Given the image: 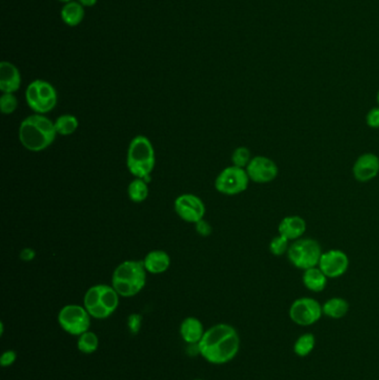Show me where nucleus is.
<instances>
[{
    "instance_id": "16",
    "label": "nucleus",
    "mask_w": 379,
    "mask_h": 380,
    "mask_svg": "<svg viewBox=\"0 0 379 380\" xmlns=\"http://www.w3.org/2000/svg\"><path fill=\"white\" fill-rule=\"evenodd\" d=\"M307 230V223L300 216H286L278 225V233L286 237L289 242L302 238Z\"/></svg>"
},
{
    "instance_id": "28",
    "label": "nucleus",
    "mask_w": 379,
    "mask_h": 380,
    "mask_svg": "<svg viewBox=\"0 0 379 380\" xmlns=\"http://www.w3.org/2000/svg\"><path fill=\"white\" fill-rule=\"evenodd\" d=\"M18 107V99L15 94H3L0 97V110L3 115H12Z\"/></svg>"
},
{
    "instance_id": "12",
    "label": "nucleus",
    "mask_w": 379,
    "mask_h": 380,
    "mask_svg": "<svg viewBox=\"0 0 379 380\" xmlns=\"http://www.w3.org/2000/svg\"><path fill=\"white\" fill-rule=\"evenodd\" d=\"M246 171L250 181L261 185L272 183L279 174L277 164L266 156L252 157L246 167Z\"/></svg>"
},
{
    "instance_id": "4",
    "label": "nucleus",
    "mask_w": 379,
    "mask_h": 380,
    "mask_svg": "<svg viewBox=\"0 0 379 380\" xmlns=\"http://www.w3.org/2000/svg\"><path fill=\"white\" fill-rule=\"evenodd\" d=\"M127 168L135 178L149 183L156 165L154 146L146 136L138 135L131 139L127 151Z\"/></svg>"
},
{
    "instance_id": "3",
    "label": "nucleus",
    "mask_w": 379,
    "mask_h": 380,
    "mask_svg": "<svg viewBox=\"0 0 379 380\" xmlns=\"http://www.w3.org/2000/svg\"><path fill=\"white\" fill-rule=\"evenodd\" d=\"M147 281V270L142 260H126L114 270L112 286L120 297L138 295Z\"/></svg>"
},
{
    "instance_id": "29",
    "label": "nucleus",
    "mask_w": 379,
    "mask_h": 380,
    "mask_svg": "<svg viewBox=\"0 0 379 380\" xmlns=\"http://www.w3.org/2000/svg\"><path fill=\"white\" fill-rule=\"evenodd\" d=\"M366 125L373 129L379 128V106L374 107L366 115Z\"/></svg>"
},
{
    "instance_id": "24",
    "label": "nucleus",
    "mask_w": 379,
    "mask_h": 380,
    "mask_svg": "<svg viewBox=\"0 0 379 380\" xmlns=\"http://www.w3.org/2000/svg\"><path fill=\"white\" fill-rule=\"evenodd\" d=\"M315 345H316V339L314 335L311 333H304L295 342L293 351L297 356L307 357L311 351H314Z\"/></svg>"
},
{
    "instance_id": "36",
    "label": "nucleus",
    "mask_w": 379,
    "mask_h": 380,
    "mask_svg": "<svg viewBox=\"0 0 379 380\" xmlns=\"http://www.w3.org/2000/svg\"><path fill=\"white\" fill-rule=\"evenodd\" d=\"M377 103H378V106H379V90H378V94H377Z\"/></svg>"
},
{
    "instance_id": "6",
    "label": "nucleus",
    "mask_w": 379,
    "mask_h": 380,
    "mask_svg": "<svg viewBox=\"0 0 379 380\" xmlns=\"http://www.w3.org/2000/svg\"><path fill=\"white\" fill-rule=\"evenodd\" d=\"M25 97L30 110L39 115L51 112L58 101L56 88L51 83L42 79L31 81L27 87Z\"/></svg>"
},
{
    "instance_id": "1",
    "label": "nucleus",
    "mask_w": 379,
    "mask_h": 380,
    "mask_svg": "<svg viewBox=\"0 0 379 380\" xmlns=\"http://www.w3.org/2000/svg\"><path fill=\"white\" fill-rule=\"evenodd\" d=\"M239 347L240 339L237 331L227 324L215 325L208 328L197 345L202 358L215 365H222L234 359Z\"/></svg>"
},
{
    "instance_id": "5",
    "label": "nucleus",
    "mask_w": 379,
    "mask_h": 380,
    "mask_svg": "<svg viewBox=\"0 0 379 380\" xmlns=\"http://www.w3.org/2000/svg\"><path fill=\"white\" fill-rule=\"evenodd\" d=\"M119 297L113 286L99 283L87 290L83 297V307L92 318L106 319L118 308Z\"/></svg>"
},
{
    "instance_id": "35",
    "label": "nucleus",
    "mask_w": 379,
    "mask_h": 380,
    "mask_svg": "<svg viewBox=\"0 0 379 380\" xmlns=\"http://www.w3.org/2000/svg\"><path fill=\"white\" fill-rule=\"evenodd\" d=\"M58 1H60V3H70V1H74V0H58Z\"/></svg>"
},
{
    "instance_id": "34",
    "label": "nucleus",
    "mask_w": 379,
    "mask_h": 380,
    "mask_svg": "<svg viewBox=\"0 0 379 380\" xmlns=\"http://www.w3.org/2000/svg\"><path fill=\"white\" fill-rule=\"evenodd\" d=\"M77 1L83 7H92L97 3V0H77Z\"/></svg>"
},
{
    "instance_id": "20",
    "label": "nucleus",
    "mask_w": 379,
    "mask_h": 380,
    "mask_svg": "<svg viewBox=\"0 0 379 380\" xmlns=\"http://www.w3.org/2000/svg\"><path fill=\"white\" fill-rule=\"evenodd\" d=\"M60 17L67 26H78L85 18V7L81 6L77 0L65 3L60 12Z\"/></svg>"
},
{
    "instance_id": "25",
    "label": "nucleus",
    "mask_w": 379,
    "mask_h": 380,
    "mask_svg": "<svg viewBox=\"0 0 379 380\" xmlns=\"http://www.w3.org/2000/svg\"><path fill=\"white\" fill-rule=\"evenodd\" d=\"M99 340H98L97 335L92 331H86L83 335H80L78 338L77 348L78 351H81L83 354H92L98 349Z\"/></svg>"
},
{
    "instance_id": "9",
    "label": "nucleus",
    "mask_w": 379,
    "mask_h": 380,
    "mask_svg": "<svg viewBox=\"0 0 379 380\" xmlns=\"http://www.w3.org/2000/svg\"><path fill=\"white\" fill-rule=\"evenodd\" d=\"M90 318L86 308L79 305H67L62 307L58 314V322L66 333L80 336L88 331L90 327Z\"/></svg>"
},
{
    "instance_id": "18",
    "label": "nucleus",
    "mask_w": 379,
    "mask_h": 380,
    "mask_svg": "<svg viewBox=\"0 0 379 380\" xmlns=\"http://www.w3.org/2000/svg\"><path fill=\"white\" fill-rule=\"evenodd\" d=\"M206 330L204 329L202 321L195 317L184 319L181 325V335L184 342L190 345H198L202 340Z\"/></svg>"
},
{
    "instance_id": "23",
    "label": "nucleus",
    "mask_w": 379,
    "mask_h": 380,
    "mask_svg": "<svg viewBox=\"0 0 379 380\" xmlns=\"http://www.w3.org/2000/svg\"><path fill=\"white\" fill-rule=\"evenodd\" d=\"M53 124H55L57 135L69 136L73 135L77 130L79 121L76 116L65 114L60 116Z\"/></svg>"
},
{
    "instance_id": "26",
    "label": "nucleus",
    "mask_w": 379,
    "mask_h": 380,
    "mask_svg": "<svg viewBox=\"0 0 379 380\" xmlns=\"http://www.w3.org/2000/svg\"><path fill=\"white\" fill-rule=\"evenodd\" d=\"M252 160V153L245 146L236 148L231 153V162L233 165L239 168L246 169L250 160Z\"/></svg>"
},
{
    "instance_id": "37",
    "label": "nucleus",
    "mask_w": 379,
    "mask_h": 380,
    "mask_svg": "<svg viewBox=\"0 0 379 380\" xmlns=\"http://www.w3.org/2000/svg\"><path fill=\"white\" fill-rule=\"evenodd\" d=\"M195 380H202V379H195Z\"/></svg>"
},
{
    "instance_id": "11",
    "label": "nucleus",
    "mask_w": 379,
    "mask_h": 380,
    "mask_svg": "<svg viewBox=\"0 0 379 380\" xmlns=\"http://www.w3.org/2000/svg\"><path fill=\"white\" fill-rule=\"evenodd\" d=\"M174 210L179 218L190 224H197L204 219L206 214L204 201L193 194L178 196L174 203Z\"/></svg>"
},
{
    "instance_id": "10",
    "label": "nucleus",
    "mask_w": 379,
    "mask_h": 380,
    "mask_svg": "<svg viewBox=\"0 0 379 380\" xmlns=\"http://www.w3.org/2000/svg\"><path fill=\"white\" fill-rule=\"evenodd\" d=\"M323 315V305H320L314 298H298L289 308V317L295 324L300 326L316 324Z\"/></svg>"
},
{
    "instance_id": "19",
    "label": "nucleus",
    "mask_w": 379,
    "mask_h": 380,
    "mask_svg": "<svg viewBox=\"0 0 379 380\" xmlns=\"http://www.w3.org/2000/svg\"><path fill=\"white\" fill-rule=\"evenodd\" d=\"M326 275L320 270L319 267H313V268L306 269L302 273V283L306 288L313 292H322L325 290L327 286Z\"/></svg>"
},
{
    "instance_id": "14",
    "label": "nucleus",
    "mask_w": 379,
    "mask_h": 380,
    "mask_svg": "<svg viewBox=\"0 0 379 380\" xmlns=\"http://www.w3.org/2000/svg\"><path fill=\"white\" fill-rule=\"evenodd\" d=\"M379 157L373 153H365L356 160L353 175L358 183H369L378 176Z\"/></svg>"
},
{
    "instance_id": "30",
    "label": "nucleus",
    "mask_w": 379,
    "mask_h": 380,
    "mask_svg": "<svg viewBox=\"0 0 379 380\" xmlns=\"http://www.w3.org/2000/svg\"><path fill=\"white\" fill-rule=\"evenodd\" d=\"M142 317L138 314H133V315L129 316L128 318V327L131 329V333H138L140 329V326H142Z\"/></svg>"
},
{
    "instance_id": "32",
    "label": "nucleus",
    "mask_w": 379,
    "mask_h": 380,
    "mask_svg": "<svg viewBox=\"0 0 379 380\" xmlns=\"http://www.w3.org/2000/svg\"><path fill=\"white\" fill-rule=\"evenodd\" d=\"M196 225V231L200 235V236H209L211 233V226L208 224L207 221L202 220L198 221Z\"/></svg>"
},
{
    "instance_id": "7",
    "label": "nucleus",
    "mask_w": 379,
    "mask_h": 380,
    "mask_svg": "<svg viewBox=\"0 0 379 380\" xmlns=\"http://www.w3.org/2000/svg\"><path fill=\"white\" fill-rule=\"evenodd\" d=\"M323 253L322 246L317 240L302 237L291 242L286 256L295 268L304 271L317 267Z\"/></svg>"
},
{
    "instance_id": "27",
    "label": "nucleus",
    "mask_w": 379,
    "mask_h": 380,
    "mask_svg": "<svg viewBox=\"0 0 379 380\" xmlns=\"http://www.w3.org/2000/svg\"><path fill=\"white\" fill-rule=\"evenodd\" d=\"M289 246H291V242L286 237L282 236V235L278 233L277 236L274 237L270 240V251L274 256H284V255H287Z\"/></svg>"
},
{
    "instance_id": "21",
    "label": "nucleus",
    "mask_w": 379,
    "mask_h": 380,
    "mask_svg": "<svg viewBox=\"0 0 379 380\" xmlns=\"http://www.w3.org/2000/svg\"><path fill=\"white\" fill-rule=\"evenodd\" d=\"M350 304L344 298H330L323 305V314L329 318L341 319L348 313Z\"/></svg>"
},
{
    "instance_id": "33",
    "label": "nucleus",
    "mask_w": 379,
    "mask_h": 380,
    "mask_svg": "<svg viewBox=\"0 0 379 380\" xmlns=\"http://www.w3.org/2000/svg\"><path fill=\"white\" fill-rule=\"evenodd\" d=\"M19 257H21V259L24 260V262H31L36 257V253L31 248H24V249L21 251Z\"/></svg>"
},
{
    "instance_id": "17",
    "label": "nucleus",
    "mask_w": 379,
    "mask_h": 380,
    "mask_svg": "<svg viewBox=\"0 0 379 380\" xmlns=\"http://www.w3.org/2000/svg\"><path fill=\"white\" fill-rule=\"evenodd\" d=\"M142 262H144L147 273L153 275H159L168 270L172 259H170V256L166 251L157 249V251H149Z\"/></svg>"
},
{
    "instance_id": "13",
    "label": "nucleus",
    "mask_w": 379,
    "mask_h": 380,
    "mask_svg": "<svg viewBox=\"0 0 379 380\" xmlns=\"http://www.w3.org/2000/svg\"><path fill=\"white\" fill-rule=\"evenodd\" d=\"M318 267L328 279H335L346 274L350 268V258L341 249H330L323 253Z\"/></svg>"
},
{
    "instance_id": "2",
    "label": "nucleus",
    "mask_w": 379,
    "mask_h": 380,
    "mask_svg": "<svg viewBox=\"0 0 379 380\" xmlns=\"http://www.w3.org/2000/svg\"><path fill=\"white\" fill-rule=\"evenodd\" d=\"M19 140L27 151L38 153L47 149L56 139L55 124L44 115L28 116L19 126Z\"/></svg>"
},
{
    "instance_id": "8",
    "label": "nucleus",
    "mask_w": 379,
    "mask_h": 380,
    "mask_svg": "<svg viewBox=\"0 0 379 380\" xmlns=\"http://www.w3.org/2000/svg\"><path fill=\"white\" fill-rule=\"evenodd\" d=\"M249 179L246 169L231 165L220 171L215 179V188L220 194L225 196H236L246 192Z\"/></svg>"
},
{
    "instance_id": "15",
    "label": "nucleus",
    "mask_w": 379,
    "mask_h": 380,
    "mask_svg": "<svg viewBox=\"0 0 379 380\" xmlns=\"http://www.w3.org/2000/svg\"><path fill=\"white\" fill-rule=\"evenodd\" d=\"M21 86V71L14 64L0 62V90L3 94H15Z\"/></svg>"
},
{
    "instance_id": "31",
    "label": "nucleus",
    "mask_w": 379,
    "mask_h": 380,
    "mask_svg": "<svg viewBox=\"0 0 379 380\" xmlns=\"http://www.w3.org/2000/svg\"><path fill=\"white\" fill-rule=\"evenodd\" d=\"M16 359H17V354H16L14 351H7L1 355V358H0V364L3 367H9L12 366V364L15 363Z\"/></svg>"
},
{
    "instance_id": "22",
    "label": "nucleus",
    "mask_w": 379,
    "mask_h": 380,
    "mask_svg": "<svg viewBox=\"0 0 379 380\" xmlns=\"http://www.w3.org/2000/svg\"><path fill=\"white\" fill-rule=\"evenodd\" d=\"M128 197L133 203H140L145 201L148 197V183L142 178H135L128 185Z\"/></svg>"
}]
</instances>
